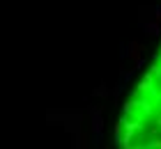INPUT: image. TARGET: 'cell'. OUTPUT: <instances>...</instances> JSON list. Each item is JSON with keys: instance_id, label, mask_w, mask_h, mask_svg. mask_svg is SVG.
I'll return each mask as SVG.
<instances>
[{"instance_id": "1", "label": "cell", "mask_w": 161, "mask_h": 149, "mask_svg": "<svg viewBox=\"0 0 161 149\" xmlns=\"http://www.w3.org/2000/svg\"><path fill=\"white\" fill-rule=\"evenodd\" d=\"M115 136L120 149H161V48L124 101Z\"/></svg>"}]
</instances>
